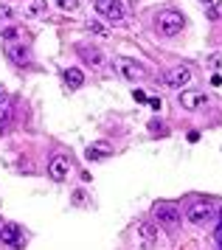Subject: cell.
I'll return each instance as SVG.
<instances>
[{
	"instance_id": "603a6c76",
	"label": "cell",
	"mask_w": 222,
	"mask_h": 250,
	"mask_svg": "<svg viewBox=\"0 0 222 250\" xmlns=\"http://www.w3.org/2000/svg\"><path fill=\"white\" fill-rule=\"evenodd\" d=\"M217 242H222V225L217 228Z\"/></svg>"
},
{
	"instance_id": "44dd1931",
	"label": "cell",
	"mask_w": 222,
	"mask_h": 250,
	"mask_svg": "<svg viewBox=\"0 0 222 250\" xmlns=\"http://www.w3.org/2000/svg\"><path fill=\"white\" fill-rule=\"evenodd\" d=\"M90 28H93V31H99V34H107V28H104V25H99V23H93Z\"/></svg>"
},
{
	"instance_id": "8fae6325",
	"label": "cell",
	"mask_w": 222,
	"mask_h": 250,
	"mask_svg": "<svg viewBox=\"0 0 222 250\" xmlns=\"http://www.w3.org/2000/svg\"><path fill=\"white\" fill-rule=\"evenodd\" d=\"M20 225H0V242H6V245H20Z\"/></svg>"
},
{
	"instance_id": "277c9868",
	"label": "cell",
	"mask_w": 222,
	"mask_h": 250,
	"mask_svg": "<svg viewBox=\"0 0 222 250\" xmlns=\"http://www.w3.org/2000/svg\"><path fill=\"white\" fill-rule=\"evenodd\" d=\"M118 70H121V76L124 79H130V82H138V79H144V65L141 62H135V59H127V57H121L118 62Z\"/></svg>"
},
{
	"instance_id": "9c48e42d",
	"label": "cell",
	"mask_w": 222,
	"mask_h": 250,
	"mask_svg": "<svg viewBox=\"0 0 222 250\" xmlns=\"http://www.w3.org/2000/svg\"><path fill=\"white\" fill-rule=\"evenodd\" d=\"M180 104L186 107V110H197L205 104V93L202 90H183L180 93Z\"/></svg>"
},
{
	"instance_id": "9a60e30c",
	"label": "cell",
	"mask_w": 222,
	"mask_h": 250,
	"mask_svg": "<svg viewBox=\"0 0 222 250\" xmlns=\"http://www.w3.org/2000/svg\"><path fill=\"white\" fill-rule=\"evenodd\" d=\"M88 158H90V160H104V158H110V146H104V144H93V146H88Z\"/></svg>"
},
{
	"instance_id": "d4e9b609",
	"label": "cell",
	"mask_w": 222,
	"mask_h": 250,
	"mask_svg": "<svg viewBox=\"0 0 222 250\" xmlns=\"http://www.w3.org/2000/svg\"><path fill=\"white\" fill-rule=\"evenodd\" d=\"M220 225H222V208H220Z\"/></svg>"
},
{
	"instance_id": "cb8c5ba5",
	"label": "cell",
	"mask_w": 222,
	"mask_h": 250,
	"mask_svg": "<svg viewBox=\"0 0 222 250\" xmlns=\"http://www.w3.org/2000/svg\"><path fill=\"white\" fill-rule=\"evenodd\" d=\"M3 99H6V90H3V87H0V102H3Z\"/></svg>"
},
{
	"instance_id": "8992f818",
	"label": "cell",
	"mask_w": 222,
	"mask_h": 250,
	"mask_svg": "<svg viewBox=\"0 0 222 250\" xmlns=\"http://www.w3.org/2000/svg\"><path fill=\"white\" fill-rule=\"evenodd\" d=\"M6 57H9L14 65H25V62L31 59V54H28V48L22 45V42H9V45H6Z\"/></svg>"
},
{
	"instance_id": "ac0fdd59",
	"label": "cell",
	"mask_w": 222,
	"mask_h": 250,
	"mask_svg": "<svg viewBox=\"0 0 222 250\" xmlns=\"http://www.w3.org/2000/svg\"><path fill=\"white\" fill-rule=\"evenodd\" d=\"M9 124H11V113H6V110H0V135L9 129Z\"/></svg>"
},
{
	"instance_id": "ba28073f",
	"label": "cell",
	"mask_w": 222,
	"mask_h": 250,
	"mask_svg": "<svg viewBox=\"0 0 222 250\" xmlns=\"http://www.w3.org/2000/svg\"><path fill=\"white\" fill-rule=\"evenodd\" d=\"M191 79V70L189 68H169L166 70V84H172V87H183V84H189Z\"/></svg>"
},
{
	"instance_id": "5bb4252c",
	"label": "cell",
	"mask_w": 222,
	"mask_h": 250,
	"mask_svg": "<svg viewBox=\"0 0 222 250\" xmlns=\"http://www.w3.org/2000/svg\"><path fill=\"white\" fill-rule=\"evenodd\" d=\"M22 14L25 17H40V14H45V0H28L22 6Z\"/></svg>"
},
{
	"instance_id": "30bf717a",
	"label": "cell",
	"mask_w": 222,
	"mask_h": 250,
	"mask_svg": "<svg viewBox=\"0 0 222 250\" xmlns=\"http://www.w3.org/2000/svg\"><path fill=\"white\" fill-rule=\"evenodd\" d=\"M135 233L141 236V248H152V242H155V236H157V230L152 225H146V222H138V225H135Z\"/></svg>"
},
{
	"instance_id": "484cf974",
	"label": "cell",
	"mask_w": 222,
	"mask_h": 250,
	"mask_svg": "<svg viewBox=\"0 0 222 250\" xmlns=\"http://www.w3.org/2000/svg\"><path fill=\"white\" fill-rule=\"evenodd\" d=\"M217 250H222V242H220V248H217Z\"/></svg>"
},
{
	"instance_id": "ffe728a7",
	"label": "cell",
	"mask_w": 222,
	"mask_h": 250,
	"mask_svg": "<svg viewBox=\"0 0 222 250\" xmlns=\"http://www.w3.org/2000/svg\"><path fill=\"white\" fill-rule=\"evenodd\" d=\"M14 17V9L11 6H0V20H11Z\"/></svg>"
},
{
	"instance_id": "5b68a950",
	"label": "cell",
	"mask_w": 222,
	"mask_h": 250,
	"mask_svg": "<svg viewBox=\"0 0 222 250\" xmlns=\"http://www.w3.org/2000/svg\"><path fill=\"white\" fill-rule=\"evenodd\" d=\"M214 216V205L211 203H194L189 208V222L191 225H205Z\"/></svg>"
},
{
	"instance_id": "7402d4cb",
	"label": "cell",
	"mask_w": 222,
	"mask_h": 250,
	"mask_svg": "<svg viewBox=\"0 0 222 250\" xmlns=\"http://www.w3.org/2000/svg\"><path fill=\"white\" fill-rule=\"evenodd\" d=\"M149 107L152 110H160V99H149Z\"/></svg>"
},
{
	"instance_id": "3957f363",
	"label": "cell",
	"mask_w": 222,
	"mask_h": 250,
	"mask_svg": "<svg viewBox=\"0 0 222 250\" xmlns=\"http://www.w3.org/2000/svg\"><path fill=\"white\" fill-rule=\"evenodd\" d=\"M96 12H99L101 17L112 20V23H121V20H124L121 0H96Z\"/></svg>"
},
{
	"instance_id": "4fadbf2b",
	"label": "cell",
	"mask_w": 222,
	"mask_h": 250,
	"mask_svg": "<svg viewBox=\"0 0 222 250\" xmlns=\"http://www.w3.org/2000/svg\"><path fill=\"white\" fill-rule=\"evenodd\" d=\"M65 84L70 87V90H79L82 84H85V73L79 68H67L65 70Z\"/></svg>"
},
{
	"instance_id": "d6986e66",
	"label": "cell",
	"mask_w": 222,
	"mask_h": 250,
	"mask_svg": "<svg viewBox=\"0 0 222 250\" xmlns=\"http://www.w3.org/2000/svg\"><path fill=\"white\" fill-rule=\"evenodd\" d=\"M3 40H6V42H14V40H17V37H20V28H6V31H3Z\"/></svg>"
},
{
	"instance_id": "52a82bcc",
	"label": "cell",
	"mask_w": 222,
	"mask_h": 250,
	"mask_svg": "<svg viewBox=\"0 0 222 250\" xmlns=\"http://www.w3.org/2000/svg\"><path fill=\"white\" fill-rule=\"evenodd\" d=\"M67 171H70V163H67V158H54L51 160V166H48V174H51V180H67Z\"/></svg>"
},
{
	"instance_id": "e0dca14e",
	"label": "cell",
	"mask_w": 222,
	"mask_h": 250,
	"mask_svg": "<svg viewBox=\"0 0 222 250\" xmlns=\"http://www.w3.org/2000/svg\"><path fill=\"white\" fill-rule=\"evenodd\" d=\"M202 6H208V17H220V9H217V3L220 0H200Z\"/></svg>"
},
{
	"instance_id": "6da1fadb",
	"label": "cell",
	"mask_w": 222,
	"mask_h": 250,
	"mask_svg": "<svg viewBox=\"0 0 222 250\" xmlns=\"http://www.w3.org/2000/svg\"><path fill=\"white\" fill-rule=\"evenodd\" d=\"M183 14L175 12V9H166V12H160L157 14V31L160 34H166V37H178L180 31H183Z\"/></svg>"
},
{
	"instance_id": "7a4b0ae2",
	"label": "cell",
	"mask_w": 222,
	"mask_h": 250,
	"mask_svg": "<svg viewBox=\"0 0 222 250\" xmlns=\"http://www.w3.org/2000/svg\"><path fill=\"white\" fill-rule=\"evenodd\" d=\"M155 219H157V225H163V228H178L180 225V208L178 205H172V203H157L155 205Z\"/></svg>"
},
{
	"instance_id": "7c38bea8",
	"label": "cell",
	"mask_w": 222,
	"mask_h": 250,
	"mask_svg": "<svg viewBox=\"0 0 222 250\" xmlns=\"http://www.w3.org/2000/svg\"><path fill=\"white\" fill-rule=\"evenodd\" d=\"M79 57L85 59L88 65H93V68H101L104 65V57H101V51H96V48H79Z\"/></svg>"
},
{
	"instance_id": "2e32d148",
	"label": "cell",
	"mask_w": 222,
	"mask_h": 250,
	"mask_svg": "<svg viewBox=\"0 0 222 250\" xmlns=\"http://www.w3.org/2000/svg\"><path fill=\"white\" fill-rule=\"evenodd\" d=\"M56 6H59L62 12H76V9H79V0H56Z\"/></svg>"
}]
</instances>
